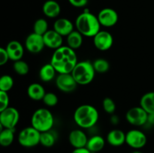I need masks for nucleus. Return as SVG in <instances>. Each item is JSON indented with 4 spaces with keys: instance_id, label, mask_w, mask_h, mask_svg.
<instances>
[{
    "instance_id": "nucleus-1",
    "label": "nucleus",
    "mask_w": 154,
    "mask_h": 153,
    "mask_svg": "<svg viewBox=\"0 0 154 153\" xmlns=\"http://www.w3.org/2000/svg\"><path fill=\"white\" fill-rule=\"evenodd\" d=\"M78 62L75 50L68 46H62L55 50L50 63L58 74H71Z\"/></svg>"
},
{
    "instance_id": "nucleus-2",
    "label": "nucleus",
    "mask_w": 154,
    "mask_h": 153,
    "mask_svg": "<svg viewBox=\"0 0 154 153\" xmlns=\"http://www.w3.org/2000/svg\"><path fill=\"white\" fill-rule=\"evenodd\" d=\"M75 27L84 37L93 38L99 31L101 25L97 16L89 10H84L75 20Z\"/></svg>"
},
{
    "instance_id": "nucleus-3",
    "label": "nucleus",
    "mask_w": 154,
    "mask_h": 153,
    "mask_svg": "<svg viewBox=\"0 0 154 153\" xmlns=\"http://www.w3.org/2000/svg\"><path fill=\"white\" fill-rule=\"evenodd\" d=\"M74 121L81 128H91L96 124L99 118L98 110L90 104H82L74 112Z\"/></svg>"
},
{
    "instance_id": "nucleus-4",
    "label": "nucleus",
    "mask_w": 154,
    "mask_h": 153,
    "mask_svg": "<svg viewBox=\"0 0 154 153\" xmlns=\"http://www.w3.org/2000/svg\"><path fill=\"white\" fill-rule=\"evenodd\" d=\"M93 63L89 61L78 62L72 72L78 85L86 86L91 83L96 74Z\"/></svg>"
},
{
    "instance_id": "nucleus-5",
    "label": "nucleus",
    "mask_w": 154,
    "mask_h": 153,
    "mask_svg": "<svg viewBox=\"0 0 154 153\" xmlns=\"http://www.w3.org/2000/svg\"><path fill=\"white\" fill-rule=\"evenodd\" d=\"M31 124L41 133L52 129L54 124V117L47 108H39L33 112Z\"/></svg>"
},
{
    "instance_id": "nucleus-6",
    "label": "nucleus",
    "mask_w": 154,
    "mask_h": 153,
    "mask_svg": "<svg viewBox=\"0 0 154 153\" xmlns=\"http://www.w3.org/2000/svg\"><path fill=\"white\" fill-rule=\"evenodd\" d=\"M41 132L32 126L22 129L18 135L20 145L25 148H32L40 144Z\"/></svg>"
},
{
    "instance_id": "nucleus-7",
    "label": "nucleus",
    "mask_w": 154,
    "mask_h": 153,
    "mask_svg": "<svg viewBox=\"0 0 154 153\" xmlns=\"http://www.w3.org/2000/svg\"><path fill=\"white\" fill-rule=\"evenodd\" d=\"M20 120V112L13 106H8L7 109L0 112V126L3 128H15Z\"/></svg>"
},
{
    "instance_id": "nucleus-8",
    "label": "nucleus",
    "mask_w": 154,
    "mask_h": 153,
    "mask_svg": "<svg viewBox=\"0 0 154 153\" xmlns=\"http://www.w3.org/2000/svg\"><path fill=\"white\" fill-rule=\"evenodd\" d=\"M147 118L148 113L141 106L130 108L126 113V121L132 125L137 127L147 124Z\"/></svg>"
},
{
    "instance_id": "nucleus-9",
    "label": "nucleus",
    "mask_w": 154,
    "mask_h": 153,
    "mask_svg": "<svg viewBox=\"0 0 154 153\" xmlns=\"http://www.w3.org/2000/svg\"><path fill=\"white\" fill-rule=\"evenodd\" d=\"M147 136L138 129H132L126 134V143L135 149L143 148L147 143Z\"/></svg>"
},
{
    "instance_id": "nucleus-10",
    "label": "nucleus",
    "mask_w": 154,
    "mask_h": 153,
    "mask_svg": "<svg viewBox=\"0 0 154 153\" xmlns=\"http://www.w3.org/2000/svg\"><path fill=\"white\" fill-rule=\"evenodd\" d=\"M93 44L99 50H108L114 44V38L109 32L100 30L93 37Z\"/></svg>"
},
{
    "instance_id": "nucleus-11",
    "label": "nucleus",
    "mask_w": 154,
    "mask_h": 153,
    "mask_svg": "<svg viewBox=\"0 0 154 153\" xmlns=\"http://www.w3.org/2000/svg\"><path fill=\"white\" fill-rule=\"evenodd\" d=\"M56 86L63 92H72L76 88L78 83L71 74H59L56 77Z\"/></svg>"
},
{
    "instance_id": "nucleus-12",
    "label": "nucleus",
    "mask_w": 154,
    "mask_h": 153,
    "mask_svg": "<svg viewBox=\"0 0 154 153\" xmlns=\"http://www.w3.org/2000/svg\"><path fill=\"white\" fill-rule=\"evenodd\" d=\"M101 26L112 27L117 23L119 16L117 12L111 8H105L102 9L97 15Z\"/></svg>"
},
{
    "instance_id": "nucleus-13",
    "label": "nucleus",
    "mask_w": 154,
    "mask_h": 153,
    "mask_svg": "<svg viewBox=\"0 0 154 153\" xmlns=\"http://www.w3.org/2000/svg\"><path fill=\"white\" fill-rule=\"evenodd\" d=\"M26 49L31 53H38L45 48L43 36L32 32L29 34L25 40Z\"/></svg>"
},
{
    "instance_id": "nucleus-14",
    "label": "nucleus",
    "mask_w": 154,
    "mask_h": 153,
    "mask_svg": "<svg viewBox=\"0 0 154 153\" xmlns=\"http://www.w3.org/2000/svg\"><path fill=\"white\" fill-rule=\"evenodd\" d=\"M63 38L54 29H49L43 35L45 46L53 50H57L63 46Z\"/></svg>"
},
{
    "instance_id": "nucleus-15",
    "label": "nucleus",
    "mask_w": 154,
    "mask_h": 153,
    "mask_svg": "<svg viewBox=\"0 0 154 153\" xmlns=\"http://www.w3.org/2000/svg\"><path fill=\"white\" fill-rule=\"evenodd\" d=\"M88 139L85 132L81 129L72 130L69 135V143L75 148L86 147Z\"/></svg>"
},
{
    "instance_id": "nucleus-16",
    "label": "nucleus",
    "mask_w": 154,
    "mask_h": 153,
    "mask_svg": "<svg viewBox=\"0 0 154 153\" xmlns=\"http://www.w3.org/2000/svg\"><path fill=\"white\" fill-rule=\"evenodd\" d=\"M6 50L10 60L14 62L20 60L24 55V48L20 42L18 40H11L6 46Z\"/></svg>"
},
{
    "instance_id": "nucleus-17",
    "label": "nucleus",
    "mask_w": 154,
    "mask_h": 153,
    "mask_svg": "<svg viewBox=\"0 0 154 153\" xmlns=\"http://www.w3.org/2000/svg\"><path fill=\"white\" fill-rule=\"evenodd\" d=\"M74 24L67 18H59L54 22V28L57 32L63 37H67L71 32L74 31Z\"/></svg>"
},
{
    "instance_id": "nucleus-18",
    "label": "nucleus",
    "mask_w": 154,
    "mask_h": 153,
    "mask_svg": "<svg viewBox=\"0 0 154 153\" xmlns=\"http://www.w3.org/2000/svg\"><path fill=\"white\" fill-rule=\"evenodd\" d=\"M106 140L112 146H121L126 143V134L120 129H113L107 134Z\"/></svg>"
},
{
    "instance_id": "nucleus-19",
    "label": "nucleus",
    "mask_w": 154,
    "mask_h": 153,
    "mask_svg": "<svg viewBox=\"0 0 154 153\" xmlns=\"http://www.w3.org/2000/svg\"><path fill=\"white\" fill-rule=\"evenodd\" d=\"M44 14L48 18H56L60 14L61 7L57 2L54 0H48L42 7Z\"/></svg>"
},
{
    "instance_id": "nucleus-20",
    "label": "nucleus",
    "mask_w": 154,
    "mask_h": 153,
    "mask_svg": "<svg viewBox=\"0 0 154 153\" xmlns=\"http://www.w3.org/2000/svg\"><path fill=\"white\" fill-rule=\"evenodd\" d=\"M46 92L43 86L40 83L33 82L27 88V94L29 98L34 100H42L45 97Z\"/></svg>"
},
{
    "instance_id": "nucleus-21",
    "label": "nucleus",
    "mask_w": 154,
    "mask_h": 153,
    "mask_svg": "<svg viewBox=\"0 0 154 153\" xmlns=\"http://www.w3.org/2000/svg\"><path fill=\"white\" fill-rule=\"evenodd\" d=\"M105 146V140L100 135H93L89 138L86 148L92 153L99 152L102 151Z\"/></svg>"
},
{
    "instance_id": "nucleus-22",
    "label": "nucleus",
    "mask_w": 154,
    "mask_h": 153,
    "mask_svg": "<svg viewBox=\"0 0 154 153\" xmlns=\"http://www.w3.org/2000/svg\"><path fill=\"white\" fill-rule=\"evenodd\" d=\"M57 70L51 63H48L42 66L39 70V78L43 82H51L54 79L57 74Z\"/></svg>"
},
{
    "instance_id": "nucleus-23",
    "label": "nucleus",
    "mask_w": 154,
    "mask_h": 153,
    "mask_svg": "<svg viewBox=\"0 0 154 153\" xmlns=\"http://www.w3.org/2000/svg\"><path fill=\"white\" fill-rule=\"evenodd\" d=\"M140 106L148 114L154 113V92L143 94L140 100Z\"/></svg>"
},
{
    "instance_id": "nucleus-24",
    "label": "nucleus",
    "mask_w": 154,
    "mask_h": 153,
    "mask_svg": "<svg viewBox=\"0 0 154 153\" xmlns=\"http://www.w3.org/2000/svg\"><path fill=\"white\" fill-rule=\"evenodd\" d=\"M83 38L84 36L78 31L74 30L66 37L67 39V46L73 50H77L83 44Z\"/></svg>"
},
{
    "instance_id": "nucleus-25",
    "label": "nucleus",
    "mask_w": 154,
    "mask_h": 153,
    "mask_svg": "<svg viewBox=\"0 0 154 153\" xmlns=\"http://www.w3.org/2000/svg\"><path fill=\"white\" fill-rule=\"evenodd\" d=\"M15 128H3L0 131V144L3 147L11 145L14 140Z\"/></svg>"
},
{
    "instance_id": "nucleus-26",
    "label": "nucleus",
    "mask_w": 154,
    "mask_h": 153,
    "mask_svg": "<svg viewBox=\"0 0 154 153\" xmlns=\"http://www.w3.org/2000/svg\"><path fill=\"white\" fill-rule=\"evenodd\" d=\"M57 135L54 131H53L52 129L48 131H45L41 133L40 137V144H42L43 146L50 148L52 147L57 141Z\"/></svg>"
},
{
    "instance_id": "nucleus-27",
    "label": "nucleus",
    "mask_w": 154,
    "mask_h": 153,
    "mask_svg": "<svg viewBox=\"0 0 154 153\" xmlns=\"http://www.w3.org/2000/svg\"><path fill=\"white\" fill-rule=\"evenodd\" d=\"M93 68L96 73L105 74L110 69V63L104 58H98L93 62Z\"/></svg>"
},
{
    "instance_id": "nucleus-28",
    "label": "nucleus",
    "mask_w": 154,
    "mask_h": 153,
    "mask_svg": "<svg viewBox=\"0 0 154 153\" xmlns=\"http://www.w3.org/2000/svg\"><path fill=\"white\" fill-rule=\"evenodd\" d=\"M48 30V22L44 18H39L34 22L33 32L43 36Z\"/></svg>"
},
{
    "instance_id": "nucleus-29",
    "label": "nucleus",
    "mask_w": 154,
    "mask_h": 153,
    "mask_svg": "<svg viewBox=\"0 0 154 153\" xmlns=\"http://www.w3.org/2000/svg\"><path fill=\"white\" fill-rule=\"evenodd\" d=\"M13 68L17 74L21 75V76L26 75L29 71V64L22 59L14 62L13 64Z\"/></svg>"
},
{
    "instance_id": "nucleus-30",
    "label": "nucleus",
    "mask_w": 154,
    "mask_h": 153,
    "mask_svg": "<svg viewBox=\"0 0 154 153\" xmlns=\"http://www.w3.org/2000/svg\"><path fill=\"white\" fill-rule=\"evenodd\" d=\"M14 79L8 74L2 75L0 78V91L8 92L13 88Z\"/></svg>"
},
{
    "instance_id": "nucleus-31",
    "label": "nucleus",
    "mask_w": 154,
    "mask_h": 153,
    "mask_svg": "<svg viewBox=\"0 0 154 153\" xmlns=\"http://www.w3.org/2000/svg\"><path fill=\"white\" fill-rule=\"evenodd\" d=\"M102 107H103L105 112L112 115L116 110V104L114 100L111 98H105L102 100Z\"/></svg>"
},
{
    "instance_id": "nucleus-32",
    "label": "nucleus",
    "mask_w": 154,
    "mask_h": 153,
    "mask_svg": "<svg viewBox=\"0 0 154 153\" xmlns=\"http://www.w3.org/2000/svg\"><path fill=\"white\" fill-rule=\"evenodd\" d=\"M43 102L46 106H54L58 104V97L54 92H46L43 98Z\"/></svg>"
},
{
    "instance_id": "nucleus-33",
    "label": "nucleus",
    "mask_w": 154,
    "mask_h": 153,
    "mask_svg": "<svg viewBox=\"0 0 154 153\" xmlns=\"http://www.w3.org/2000/svg\"><path fill=\"white\" fill-rule=\"evenodd\" d=\"M9 106V96L7 92L0 91V112Z\"/></svg>"
},
{
    "instance_id": "nucleus-34",
    "label": "nucleus",
    "mask_w": 154,
    "mask_h": 153,
    "mask_svg": "<svg viewBox=\"0 0 154 153\" xmlns=\"http://www.w3.org/2000/svg\"><path fill=\"white\" fill-rule=\"evenodd\" d=\"M10 60L9 56L8 54L7 50L5 48L1 47L0 48V65H4Z\"/></svg>"
},
{
    "instance_id": "nucleus-35",
    "label": "nucleus",
    "mask_w": 154,
    "mask_h": 153,
    "mask_svg": "<svg viewBox=\"0 0 154 153\" xmlns=\"http://www.w3.org/2000/svg\"><path fill=\"white\" fill-rule=\"evenodd\" d=\"M72 6L76 8H84L88 3V0H69Z\"/></svg>"
},
{
    "instance_id": "nucleus-36",
    "label": "nucleus",
    "mask_w": 154,
    "mask_h": 153,
    "mask_svg": "<svg viewBox=\"0 0 154 153\" xmlns=\"http://www.w3.org/2000/svg\"><path fill=\"white\" fill-rule=\"evenodd\" d=\"M110 122H111V123L112 124H114V125H116V124H117L119 122H120V118H119L118 116L114 113V114H112V115H111Z\"/></svg>"
},
{
    "instance_id": "nucleus-37",
    "label": "nucleus",
    "mask_w": 154,
    "mask_h": 153,
    "mask_svg": "<svg viewBox=\"0 0 154 153\" xmlns=\"http://www.w3.org/2000/svg\"><path fill=\"white\" fill-rule=\"evenodd\" d=\"M72 153H92L90 150L87 149L86 147L84 148H75Z\"/></svg>"
},
{
    "instance_id": "nucleus-38",
    "label": "nucleus",
    "mask_w": 154,
    "mask_h": 153,
    "mask_svg": "<svg viewBox=\"0 0 154 153\" xmlns=\"http://www.w3.org/2000/svg\"><path fill=\"white\" fill-rule=\"evenodd\" d=\"M147 123L154 125V113L148 114V118H147Z\"/></svg>"
},
{
    "instance_id": "nucleus-39",
    "label": "nucleus",
    "mask_w": 154,
    "mask_h": 153,
    "mask_svg": "<svg viewBox=\"0 0 154 153\" xmlns=\"http://www.w3.org/2000/svg\"><path fill=\"white\" fill-rule=\"evenodd\" d=\"M132 153H143V152H142L139 151V150H138V149H135V151H134V152H132Z\"/></svg>"
}]
</instances>
